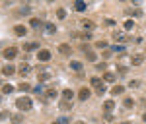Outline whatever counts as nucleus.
Instances as JSON below:
<instances>
[{"label":"nucleus","instance_id":"obj_35","mask_svg":"<svg viewBox=\"0 0 146 124\" xmlns=\"http://www.w3.org/2000/svg\"><path fill=\"white\" fill-rule=\"evenodd\" d=\"M56 122H58V124H68V122H70V120H68L66 116H62V118H58V120H56Z\"/></svg>","mask_w":146,"mask_h":124},{"label":"nucleus","instance_id":"obj_21","mask_svg":"<svg viewBox=\"0 0 146 124\" xmlns=\"http://www.w3.org/2000/svg\"><path fill=\"white\" fill-rule=\"evenodd\" d=\"M74 10H76V12H84V10H86V2L76 0V2H74Z\"/></svg>","mask_w":146,"mask_h":124},{"label":"nucleus","instance_id":"obj_19","mask_svg":"<svg viewBox=\"0 0 146 124\" xmlns=\"http://www.w3.org/2000/svg\"><path fill=\"white\" fill-rule=\"evenodd\" d=\"M70 68H72L74 72H80V70L84 68V64H82L80 60H72V62H70Z\"/></svg>","mask_w":146,"mask_h":124},{"label":"nucleus","instance_id":"obj_23","mask_svg":"<svg viewBox=\"0 0 146 124\" xmlns=\"http://www.w3.org/2000/svg\"><path fill=\"white\" fill-rule=\"evenodd\" d=\"M84 54H86V58H88V60H90V62H96V60H98V54H96V52H94V51H86V52H84Z\"/></svg>","mask_w":146,"mask_h":124},{"label":"nucleus","instance_id":"obj_10","mask_svg":"<svg viewBox=\"0 0 146 124\" xmlns=\"http://www.w3.org/2000/svg\"><path fill=\"white\" fill-rule=\"evenodd\" d=\"M23 51H27V52H31V51H39V43L29 41V43H25V45H23Z\"/></svg>","mask_w":146,"mask_h":124},{"label":"nucleus","instance_id":"obj_40","mask_svg":"<svg viewBox=\"0 0 146 124\" xmlns=\"http://www.w3.org/2000/svg\"><path fill=\"white\" fill-rule=\"evenodd\" d=\"M129 85H131V87H138V85H140V81H131Z\"/></svg>","mask_w":146,"mask_h":124},{"label":"nucleus","instance_id":"obj_1","mask_svg":"<svg viewBox=\"0 0 146 124\" xmlns=\"http://www.w3.org/2000/svg\"><path fill=\"white\" fill-rule=\"evenodd\" d=\"M90 83H92V87L96 89V93L98 95H103L105 93V85H103V79H100V78H90Z\"/></svg>","mask_w":146,"mask_h":124},{"label":"nucleus","instance_id":"obj_4","mask_svg":"<svg viewBox=\"0 0 146 124\" xmlns=\"http://www.w3.org/2000/svg\"><path fill=\"white\" fill-rule=\"evenodd\" d=\"M2 54H4V58H6V60H14V58L18 56V49H16V47H6Z\"/></svg>","mask_w":146,"mask_h":124},{"label":"nucleus","instance_id":"obj_31","mask_svg":"<svg viewBox=\"0 0 146 124\" xmlns=\"http://www.w3.org/2000/svg\"><path fill=\"white\" fill-rule=\"evenodd\" d=\"M133 27H135V22H133V20H127V22H125V29H127V31H131Z\"/></svg>","mask_w":146,"mask_h":124},{"label":"nucleus","instance_id":"obj_39","mask_svg":"<svg viewBox=\"0 0 146 124\" xmlns=\"http://www.w3.org/2000/svg\"><path fill=\"white\" fill-rule=\"evenodd\" d=\"M98 70H105V62H100V64H96Z\"/></svg>","mask_w":146,"mask_h":124},{"label":"nucleus","instance_id":"obj_45","mask_svg":"<svg viewBox=\"0 0 146 124\" xmlns=\"http://www.w3.org/2000/svg\"><path fill=\"white\" fill-rule=\"evenodd\" d=\"M121 124H129V122H121Z\"/></svg>","mask_w":146,"mask_h":124},{"label":"nucleus","instance_id":"obj_5","mask_svg":"<svg viewBox=\"0 0 146 124\" xmlns=\"http://www.w3.org/2000/svg\"><path fill=\"white\" fill-rule=\"evenodd\" d=\"M90 95H92V91L88 89V87H82V89L78 91V99H80V101H88Z\"/></svg>","mask_w":146,"mask_h":124},{"label":"nucleus","instance_id":"obj_15","mask_svg":"<svg viewBox=\"0 0 146 124\" xmlns=\"http://www.w3.org/2000/svg\"><path fill=\"white\" fill-rule=\"evenodd\" d=\"M113 39H115V41H119V43H125V41H127L129 37H127L125 33H119V31H113Z\"/></svg>","mask_w":146,"mask_h":124},{"label":"nucleus","instance_id":"obj_38","mask_svg":"<svg viewBox=\"0 0 146 124\" xmlns=\"http://www.w3.org/2000/svg\"><path fill=\"white\" fill-rule=\"evenodd\" d=\"M103 118H105L107 122H111V120H113V114L111 113H105V116H103Z\"/></svg>","mask_w":146,"mask_h":124},{"label":"nucleus","instance_id":"obj_25","mask_svg":"<svg viewBox=\"0 0 146 124\" xmlns=\"http://www.w3.org/2000/svg\"><path fill=\"white\" fill-rule=\"evenodd\" d=\"M37 78H39V81H47V79L51 78V74H49V72H39Z\"/></svg>","mask_w":146,"mask_h":124},{"label":"nucleus","instance_id":"obj_17","mask_svg":"<svg viewBox=\"0 0 146 124\" xmlns=\"http://www.w3.org/2000/svg\"><path fill=\"white\" fill-rule=\"evenodd\" d=\"M123 93H125V87H123V85H113V89H111V95H113V97L123 95Z\"/></svg>","mask_w":146,"mask_h":124},{"label":"nucleus","instance_id":"obj_3","mask_svg":"<svg viewBox=\"0 0 146 124\" xmlns=\"http://www.w3.org/2000/svg\"><path fill=\"white\" fill-rule=\"evenodd\" d=\"M51 56H53V54H51L49 49H39V51H37V60H39V62H49Z\"/></svg>","mask_w":146,"mask_h":124},{"label":"nucleus","instance_id":"obj_12","mask_svg":"<svg viewBox=\"0 0 146 124\" xmlns=\"http://www.w3.org/2000/svg\"><path fill=\"white\" fill-rule=\"evenodd\" d=\"M41 25H45V23L41 22L39 18H31V20H29V27H33V29H39Z\"/></svg>","mask_w":146,"mask_h":124},{"label":"nucleus","instance_id":"obj_37","mask_svg":"<svg viewBox=\"0 0 146 124\" xmlns=\"http://www.w3.org/2000/svg\"><path fill=\"white\" fill-rule=\"evenodd\" d=\"M113 51H115V52H121V51H125V47L123 45H117V47H113Z\"/></svg>","mask_w":146,"mask_h":124},{"label":"nucleus","instance_id":"obj_46","mask_svg":"<svg viewBox=\"0 0 146 124\" xmlns=\"http://www.w3.org/2000/svg\"><path fill=\"white\" fill-rule=\"evenodd\" d=\"M0 85H2V79H0Z\"/></svg>","mask_w":146,"mask_h":124},{"label":"nucleus","instance_id":"obj_32","mask_svg":"<svg viewBox=\"0 0 146 124\" xmlns=\"http://www.w3.org/2000/svg\"><path fill=\"white\" fill-rule=\"evenodd\" d=\"M56 95H58L56 89H49V91H47V97H49V99H56Z\"/></svg>","mask_w":146,"mask_h":124},{"label":"nucleus","instance_id":"obj_43","mask_svg":"<svg viewBox=\"0 0 146 124\" xmlns=\"http://www.w3.org/2000/svg\"><path fill=\"white\" fill-rule=\"evenodd\" d=\"M0 103H2V95H0Z\"/></svg>","mask_w":146,"mask_h":124},{"label":"nucleus","instance_id":"obj_26","mask_svg":"<svg viewBox=\"0 0 146 124\" xmlns=\"http://www.w3.org/2000/svg\"><path fill=\"white\" fill-rule=\"evenodd\" d=\"M23 116L22 114H12V124H22Z\"/></svg>","mask_w":146,"mask_h":124},{"label":"nucleus","instance_id":"obj_22","mask_svg":"<svg viewBox=\"0 0 146 124\" xmlns=\"http://www.w3.org/2000/svg\"><path fill=\"white\" fill-rule=\"evenodd\" d=\"M82 27H84V29H94V27H96V23L92 22V20H82Z\"/></svg>","mask_w":146,"mask_h":124},{"label":"nucleus","instance_id":"obj_29","mask_svg":"<svg viewBox=\"0 0 146 124\" xmlns=\"http://www.w3.org/2000/svg\"><path fill=\"white\" fill-rule=\"evenodd\" d=\"M27 14H29V8L27 6H23V8H20V10L16 12V16H27Z\"/></svg>","mask_w":146,"mask_h":124},{"label":"nucleus","instance_id":"obj_24","mask_svg":"<svg viewBox=\"0 0 146 124\" xmlns=\"http://www.w3.org/2000/svg\"><path fill=\"white\" fill-rule=\"evenodd\" d=\"M70 109H72V103L62 99V101H60V111H70Z\"/></svg>","mask_w":146,"mask_h":124},{"label":"nucleus","instance_id":"obj_8","mask_svg":"<svg viewBox=\"0 0 146 124\" xmlns=\"http://www.w3.org/2000/svg\"><path fill=\"white\" fill-rule=\"evenodd\" d=\"M18 72L22 74V76H29V72H31V66L27 64V62H22L20 68H18Z\"/></svg>","mask_w":146,"mask_h":124},{"label":"nucleus","instance_id":"obj_30","mask_svg":"<svg viewBox=\"0 0 146 124\" xmlns=\"http://www.w3.org/2000/svg\"><path fill=\"white\" fill-rule=\"evenodd\" d=\"M18 89H20V91H31V85L23 81V83H20V87H18Z\"/></svg>","mask_w":146,"mask_h":124},{"label":"nucleus","instance_id":"obj_6","mask_svg":"<svg viewBox=\"0 0 146 124\" xmlns=\"http://www.w3.org/2000/svg\"><path fill=\"white\" fill-rule=\"evenodd\" d=\"M25 33H27V27H25V25H20V23L14 25V35H16V37H23Z\"/></svg>","mask_w":146,"mask_h":124},{"label":"nucleus","instance_id":"obj_41","mask_svg":"<svg viewBox=\"0 0 146 124\" xmlns=\"http://www.w3.org/2000/svg\"><path fill=\"white\" fill-rule=\"evenodd\" d=\"M119 72L121 74H127V66H119Z\"/></svg>","mask_w":146,"mask_h":124},{"label":"nucleus","instance_id":"obj_7","mask_svg":"<svg viewBox=\"0 0 146 124\" xmlns=\"http://www.w3.org/2000/svg\"><path fill=\"white\" fill-rule=\"evenodd\" d=\"M58 52L64 54V56H68V54L72 52V47L68 45V43H60V45H58Z\"/></svg>","mask_w":146,"mask_h":124},{"label":"nucleus","instance_id":"obj_14","mask_svg":"<svg viewBox=\"0 0 146 124\" xmlns=\"http://www.w3.org/2000/svg\"><path fill=\"white\" fill-rule=\"evenodd\" d=\"M43 27H45V33H49V35H53V33H56V25H55V23L47 22L45 25H43Z\"/></svg>","mask_w":146,"mask_h":124},{"label":"nucleus","instance_id":"obj_34","mask_svg":"<svg viewBox=\"0 0 146 124\" xmlns=\"http://www.w3.org/2000/svg\"><path fill=\"white\" fill-rule=\"evenodd\" d=\"M8 116H10L8 111H2V113H0V120H4V118H8Z\"/></svg>","mask_w":146,"mask_h":124},{"label":"nucleus","instance_id":"obj_9","mask_svg":"<svg viewBox=\"0 0 146 124\" xmlns=\"http://www.w3.org/2000/svg\"><path fill=\"white\" fill-rule=\"evenodd\" d=\"M2 74H4V76H14V74H16V68L12 66V64H4V66H2Z\"/></svg>","mask_w":146,"mask_h":124},{"label":"nucleus","instance_id":"obj_13","mask_svg":"<svg viewBox=\"0 0 146 124\" xmlns=\"http://www.w3.org/2000/svg\"><path fill=\"white\" fill-rule=\"evenodd\" d=\"M115 79H117V76L113 72H105L103 74V81H107V83H115Z\"/></svg>","mask_w":146,"mask_h":124},{"label":"nucleus","instance_id":"obj_42","mask_svg":"<svg viewBox=\"0 0 146 124\" xmlns=\"http://www.w3.org/2000/svg\"><path fill=\"white\" fill-rule=\"evenodd\" d=\"M142 120H144V122H146V113H144V114H142Z\"/></svg>","mask_w":146,"mask_h":124},{"label":"nucleus","instance_id":"obj_27","mask_svg":"<svg viewBox=\"0 0 146 124\" xmlns=\"http://www.w3.org/2000/svg\"><path fill=\"white\" fill-rule=\"evenodd\" d=\"M12 91H14V85H10V83H4V85H2V93L8 95V93H12Z\"/></svg>","mask_w":146,"mask_h":124},{"label":"nucleus","instance_id":"obj_47","mask_svg":"<svg viewBox=\"0 0 146 124\" xmlns=\"http://www.w3.org/2000/svg\"><path fill=\"white\" fill-rule=\"evenodd\" d=\"M53 124H58V122H53Z\"/></svg>","mask_w":146,"mask_h":124},{"label":"nucleus","instance_id":"obj_33","mask_svg":"<svg viewBox=\"0 0 146 124\" xmlns=\"http://www.w3.org/2000/svg\"><path fill=\"white\" fill-rule=\"evenodd\" d=\"M96 47H98V49H105V47H107V41H98Z\"/></svg>","mask_w":146,"mask_h":124},{"label":"nucleus","instance_id":"obj_44","mask_svg":"<svg viewBox=\"0 0 146 124\" xmlns=\"http://www.w3.org/2000/svg\"><path fill=\"white\" fill-rule=\"evenodd\" d=\"M144 107H146V99H144Z\"/></svg>","mask_w":146,"mask_h":124},{"label":"nucleus","instance_id":"obj_28","mask_svg":"<svg viewBox=\"0 0 146 124\" xmlns=\"http://www.w3.org/2000/svg\"><path fill=\"white\" fill-rule=\"evenodd\" d=\"M56 18H58V20H64V18H66V10H64V8H58V10H56Z\"/></svg>","mask_w":146,"mask_h":124},{"label":"nucleus","instance_id":"obj_2","mask_svg":"<svg viewBox=\"0 0 146 124\" xmlns=\"http://www.w3.org/2000/svg\"><path fill=\"white\" fill-rule=\"evenodd\" d=\"M16 107L20 109V111H31V107H33V103L29 97H20L18 101H16Z\"/></svg>","mask_w":146,"mask_h":124},{"label":"nucleus","instance_id":"obj_36","mask_svg":"<svg viewBox=\"0 0 146 124\" xmlns=\"http://www.w3.org/2000/svg\"><path fill=\"white\" fill-rule=\"evenodd\" d=\"M105 25H109V27H113V25H115V20H111V18H107V20H105Z\"/></svg>","mask_w":146,"mask_h":124},{"label":"nucleus","instance_id":"obj_18","mask_svg":"<svg viewBox=\"0 0 146 124\" xmlns=\"http://www.w3.org/2000/svg\"><path fill=\"white\" fill-rule=\"evenodd\" d=\"M103 109H105V113H111L113 109H115V101H113V99L105 101V103H103Z\"/></svg>","mask_w":146,"mask_h":124},{"label":"nucleus","instance_id":"obj_20","mask_svg":"<svg viewBox=\"0 0 146 124\" xmlns=\"http://www.w3.org/2000/svg\"><path fill=\"white\" fill-rule=\"evenodd\" d=\"M123 107L125 109H133V107H135V99H133V97H125Z\"/></svg>","mask_w":146,"mask_h":124},{"label":"nucleus","instance_id":"obj_16","mask_svg":"<svg viewBox=\"0 0 146 124\" xmlns=\"http://www.w3.org/2000/svg\"><path fill=\"white\" fill-rule=\"evenodd\" d=\"M62 99H64V101H72V99H74V91L72 89H62Z\"/></svg>","mask_w":146,"mask_h":124},{"label":"nucleus","instance_id":"obj_11","mask_svg":"<svg viewBox=\"0 0 146 124\" xmlns=\"http://www.w3.org/2000/svg\"><path fill=\"white\" fill-rule=\"evenodd\" d=\"M142 62H144V54H135V56L131 58V64L133 66H140Z\"/></svg>","mask_w":146,"mask_h":124}]
</instances>
